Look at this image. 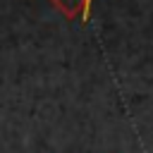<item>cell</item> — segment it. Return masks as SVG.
<instances>
[{"label":"cell","instance_id":"1","mask_svg":"<svg viewBox=\"0 0 153 153\" xmlns=\"http://www.w3.org/2000/svg\"><path fill=\"white\" fill-rule=\"evenodd\" d=\"M67 19H79V22H86L88 19V12H91V5L93 0H50Z\"/></svg>","mask_w":153,"mask_h":153}]
</instances>
